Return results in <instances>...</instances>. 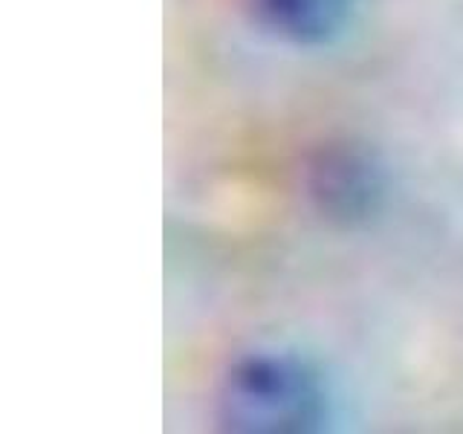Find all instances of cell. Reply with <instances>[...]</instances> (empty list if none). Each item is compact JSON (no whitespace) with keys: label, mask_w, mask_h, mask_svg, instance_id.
Wrapping results in <instances>:
<instances>
[{"label":"cell","mask_w":463,"mask_h":434,"mask_svg":"<svg viewBox=\"0 0 463 434\" xmlns=\"http://www.w3.org/2000/svg\"><path fill=\"white\" fill-rule=\"evenodd\" d=\"M304 194L313 209L336 223H362L385 200V165L354 142H327L301 168Z\"/></svg>","instance_id":"obj_2"},{"label":"cell","mask_w":463,"mask_h":434,"mask_svg":"<svg viewBox=\"0 0 463 434\" xmlns=\"http://www.w3.org/2000/svg\"><path fill=\"white\" fill-rule=\"evenodd\" d=\"M365 0H243L260 35L289 50H327L356 26Z\"/></svg>","instance_id":"obj_3"},{"label":"cell","mask_w":463,"mask_h":434,"mask_svg":"<svg viewBox=\"0 0 463 434\" xmlns=\"http://www.w3.org/2000/svg\"><path fill=\"white\" fill-rule=\"evenodd\" d=\"M214 417L226 431L307 434L333 420V391L322 368L281 347H255L226 365L214 391Z\"/></svg>","instance_id":"obj_1"}]
</instances>
